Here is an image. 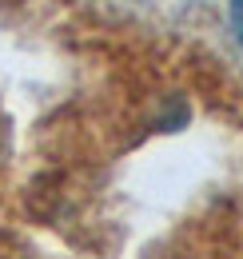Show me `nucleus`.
Instances as JSON below:
<instances>
[{"mask_svg": "<svg viewBox=\"0 0 243 259\" xmlns=\"http://www.w3.org/2000/svg\"><path fill=\"white\" fill-rule=\"evenodd\" d=\"M231 20H235V32H239V40H243V0L231 4Z\"/></svg>", "mask_w": 243, "mask_h": 259, "instance_id": "1", "label": "nucleus"}]
</instances>
